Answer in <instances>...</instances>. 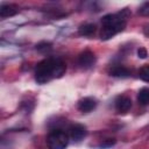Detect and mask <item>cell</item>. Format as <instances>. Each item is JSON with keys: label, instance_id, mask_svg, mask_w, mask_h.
Wrapping results in <instances>:
<instances>
[{"label": "cell", "instance_id": "6da1fadb", "mask_svg": "<svg viewBox=\"0 0 149 149\" xmlns=\"http://www.w3.org/2000/svg\"><path fill=\"white\" fill-rule=\"evenodd\" d=\"M66 71L65 63L59 58H45L36 65L35 79L38 84H45L51 79L62 77Z\"/></svg>", "mask_w": 149, "mask_h": 149}, {"label": "cell", "instance_id": "7a4b0ae2", "mask_svg": "<svg viewBox=\"0 0 149 149\" xmlns=\"http://www.w3.org/2000/svg\"><path fill=\"white\" fill-rule=\"evenodd\" d=\"M129 10L127 8L122 9L121 12L107 14L101 19V31H100V38L102 41H107L115 36L118 33L122 31L126 27L127 19L129 16Z\"/></svg>", "mask_w": 149, "mask_h": 149}, {"label": "cell", "instance_id": "3957f363", "mask_svg": "<svg viewBox=\"0 0 149 149\" xmlns=\"http://www.w3.org/2000/svg\"><path fill=\"white\" fill-rule=\"evenodd\" d=\"M69 144V135L62 129H52L47 136L49 149H65Z\"/></svg>", "mask_w": 149, "mask_h": 149}, {"label": "cell", "instance_id": "277c9868", "mask_svg": "<svg viewBox=\"0 0 149 149\" xmlns=\"http://www.w3.org/2000/svg\"><path fill=\"white\" fill-rule=\"evenodd\" d=\"M97 58H95V55L90 51V50H85L83 51L79 56H78V64L84 68V69H90L94 65Z\"/></svg>", "mask_w": 149, "mask_h": 149}, {"label": "cell", "instance_id": "5b68a950", "mask_svg": "<svg viewBox=\"0 0 149 149\" xmlns=\"http://www.w3.org/2000/svg\"><path fill=\"white\" fill-rule=\"evenodd\" d=\"M87 134L86 127L84 125L80 123H74L69 128V136L71 137V140L78 142L80 140H83Z\"/></svg>", "mask_w": 149, "mask_h": 149}, {"label": "cell", "instance_id": "8992f818", "mask_svg": "<svg viewBox=\"0 0 149 149\" xmlns=\"http://www.w3.org/2000/svg\"><path fill=\"white\" fill-rule=\"evenodd\" d=\"M95 107H97V101L92 97H85V98L80 99L78 102V109L83 113H88V112L93 111Z\"/></svg>", "mask_w": 149, "mask_h": 149}, {"label": "cell", "instance_id": "52a82bcc", "mask_svg": "<svg viewBox=\"0 0 149 149\" xmlns=\"http://www.w3.org/2000/svg\"><path fill=\"white\" fill-rule=\"evenodd\" d=\"M115 108L119 113H126L132 108V100L126 95H120L115 100Z\"/></svg>", "mask_w": 149, "mask_h": 149}, {"label": "cell", "instance_id": "ba28073f", "mask_svg": "<svg viewBox=\"0 0 149 149\" xmlns=\"http://www.w3.org/2000/svg\"><path fill=\"white\" fill-rule=\"evenodd\" d=\"M19 13V7L14 3H1L0 6V17H9Z\"/></svg>", "mask_w": 149, "mask_h": 149}, {"label": "cell", "instance_id": "9c48e42d", "mask_svg": "<svg viewBox=\"0 0 149 149\" xmlns=\"http://www.w3.org/2000/svg\"><path fill=\"white\" fill-rule=\"evenodd\" d=\"M108 73L113 77H119V78H127L130 76V71L123 65H113L108 70Z\"/></svg>", "mask_w": 149, "mask_h": 149}, {"label": "cell", "instance_id": "30bf717a", "mask_svg": "<svg viewBox=\"0 0 149 149\" xmlns=\"http://www.w3.org/2000/svg\"><path fill=\"white\" fill-rule=\"evenodd\" d=\"M94 31H95V26L93 23H85L80 26L78 29V34L80 36H91L94 34Z\"/></svg>", "mask_w": 149, "mask_h": 149}, {"label": "cell", "instance_id": "8fae6325", "mask_svg": "<svg viewBox=\"0 0 149 149\" xmlns=\"http://www.w3.org/2000/svg\"><path fill=\"white\" fill-rule=\"evenodd\" d=\"M137 101L140 105H149V87H143L139 91L137 94Z\"/></svg>", "mask_w": 149, "mask_h": 149}, {"label": "cell", "instance_id": "7c38bea8", "mask_svg": "<svg viewBox=\"0 0 149 149\" xmlns=\"http://www.w3.org/2000/svg\"><path fill=\"white\" fill-rule=\"evenodd\" d=\"M139 76L142 80L144 81H149V65H144L140 69V72H139Z\"/></svg>", "mask_w": 149, "mask_h": 149}, {"label": "cell", "instance_id": "4fadbf2b", "mask_svg": "<svg viewBox=\"0 0 149 149\" xmlns=\"http://www.w3.org/2000/svg\"><path fill=\"white\" fill-rule=\"evenodd\" d=\"M36 49L41 52H47V51H50L51 50V43L49 42H41L36 45Z\"/></svg>", "mask_w": 149, "mask_h": 149}, {"label": "cell", "instance_id": "5bb4252c", "mask_svg": "<svg viewBox=\"0 0 149 149\" xmlns=\"http://www.w3.org/2000/svg\"><path fill=\"white\" fill-rule=\"evenodd\" d=\"M139 13L143 16H149V2H144L140 9H139Z\"/></svg>", "mask_w": 149, "mask_h": 149}, {"label": "cell", "instance_id": "9a60e30c", "mask_svg": "<svg viewBox=\"0 0 149 149\" xmlns=\"http://www.w3.org/2000/svg\"><path fill=\"white\" fill-rule=\"evenodd\" d=\"M115 144V140L114 139H107V140H105L99 147L100 148H109V147H112V146H114Z\"/></svg>", "mask_w": 149, "mask_h": 149}, {"label": "cell", "instance_id": "2e32d148", "mask_svg": "<svg viewBox=\"0 0 149 149\" xmlns=\"http://www.w3.org/2000/svg\"><path fill=\"white\" fill-rule=\"evenodd\" d=\"M137 56L140 57V58H147V56H148V51H147V49L146 48H143V47H140L139 49H137Z\"/></svg>", "mask_w": 149, "mask_h": 149}]
</instances>
